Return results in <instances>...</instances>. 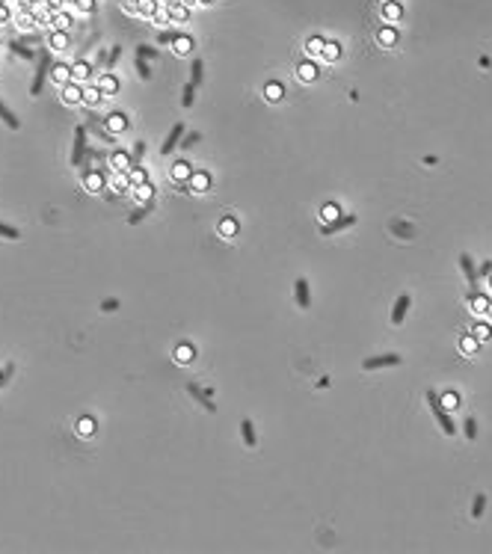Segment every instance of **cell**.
Returning a JSON list of instances; mask_svg holds the SVG:
<instances>
[{
  "mask_svg": "<svg viewBox=\"0 0 492 554\" xmlns=\"http://www.w3.org/2000/svg\"><path fill=\"white\" fill-rule=\"evenodd\" d=\"M294 296H296V305L299 308H308L311 305V293H308V282L305 279H296L294 282Z\"/></svg>",
  "mask_w": 492,
  "mask_h": 554,
  "instance_id": "cell-11",
  "label": "cell"
},
{
  "mask_svg": "<svg viewBox=\"0 0 492 554\" xmlns=\"http://www.w3.org/2000/svg\"><path fill=\"white\" fill-rule=\"evenodd\" d=\"M175 358H178L181 364L193 361V358H196V350H193V344H178V347H175Z\"/></svg>",
  "mask_w": 492,
  "mask_h": 554,
  "instance_id": "cell-21",
  "label": "cell"
},
{
  "mask_svg": "<svg viewBox=\"0 0 492 554\" xmlns=\"http://www.w3.org/2000/svg\"><path fill=\"white\" fill-rule=\"evenodd\" d=\"M202 77H205V63H202V60H193V63H190V83H202Z\"/></svg>",
  "mask_w": 492,
  "mask_h": 554,
  "instance_id": "cell-28",
  "label": "cell"
},
{
  "mask_svg": "<svg viewBox=\"0 0 492 554\" xmlns=\"http://www.w3.org/2000/svg\"><path fill=\"white\" fill-rule=\"evenodd\" d=\"M142 151H145V142H136V145H133V157H131V163H133V166L139 163V157H142ZM133 166H131V169H133Z\"/></svg>",
  "mask_w": 492,
  "mask_h": 554,
  "instance_id": "cell-48",
  "label": "cell"
},
{
  "mask_svg": "<svg viewBox=\"0 0 492 554\" xmlns=\"http://www.w3.org/2000/svg\"><path fill=\"white\" fill-rule=\"evenodd\" d=\"M462 350H465V353H471V350H474V341H471V338H465V341H462Z\"/></svg>",
  "mask_w": 492,
  "mask_h": 554,
  "instance_id": "cell-58",
  "label": "cell"
},
{
  "mask_svg": "<svg viewBox=\"0 0 492 554\" xmlns=\"http://www.w3.org/2000/svg\"><path fill=\"white\" fill-rule=\"evenodd\" d=\"M459 267H462V273H465V279L471 285V296H477V270H474V264H471V258L465 252L459 255Z\"/></svg>",
  "mask_w": 492,
  "mask_h": 554,
  "instance_id": "cell-10",
  "label": "cell"
},
{
  "mask_svg": "<svg viewBox=\"0 0 492 554\" xmlns=\"http://www.w3.org/2000/svg\"><path fill=\"white\" fill-rule=\"evenodd\" d=\"M383 15H386L389 21H397V18H400V6H397V3H386V6H383Z\"/></svg>",
  "mask_w": 492,
  "mask_h": 554,
  "instance_id": "cell-37",
  "label": "cell"
},
{
  "mask_svg": "<svg viewBox=\"0 0 492 554\" xmlns=\"http://www.w3.org/2000/svg\"><path fill=\"white\" fill-rule=\"evenodd\" d=\"M0 6H3V0H0Z\"/></svg>",
  "mask_w": 492,
  "mask_h": 554,
  "instance_id": "cell-62",
  "label": "cell"
},
{
  "mask_svg": "<svg viewBox=\"0 0 492 554\" xmlns=\"http://www.w3.org/2000/svg\"><path fill=\"white\" fill-rule=\"evenodd\" d=\"M74 3H77L83 12H95V3H92V0H74Z\"/></svg>",
  "mask_w": 492,
  "mask_h": 554,
  "instance_id": "cell-53",
  "label": "cell"
},
{
  "mask_svg": "<svg viewBox=\"0 0 492 554\" xmlns=\"http://www.w3.org/2000/svg\"><path fill=\"white\" fill-rule=\"evenodd\" d=\"M323 45H326L323 39H308V45H305V48H308V54H320V51H323Z\"/></svg>",
  "mask_w": 492,
  "mask_h": 554,
  "instance_id": "cell-45",
  "label": "cell"
},
{
  "mask_svg": "<svg viewBox=\"0 0 492 554\" xmlns=\"http://www.w3.org/2000/svg\"><path fill=\"white\" fill-rule=\"evenodd\" d=\"M136 196L142 199V202H151V196H154V184H136Z\"/></svg>",
  "mask_w": 492,
  "mask_h": 554,
  "instance_id": "cell-36",
  "label": "cell"
},
{
  "mask_svg": "<svg viewBox=\"0 0 492 554\" xmlns=\"http://www.w3.org/2000/svg\"><path fill=\"white\" fill-rule=\"evenodd\" d=\"M157 42H160V45H169V42H175V30H163L160 36H157Z\"/></svg>",
  "mask_w": 492,
  "mask_h": 554,
  "instance_id": "cell-51",
  "label": "cell"
},
{
  "mask_svg": "<svg viewBox=\"0 0 492 554\" xmlns=\"http://www.w3.org/2000/svg\"><path fill=\"white\" fill-rule=\"evenodd\" d=\"M187 3H193V0H187Z\"/></svg>",
  "mask_w": 492,
  "mask_h": 554,
  "instance_id": "cell-61",
  "label": "cell"
},
{
  "mask_svg": "<svg viewBox=\"0 0 492 554\" xmlns=\"http://www.w3.org/2000/svg\"><path fill=\"white\" fill-rule=\"evenodd\" d=\"M392 364H400V356L389 353V356H377V358H365L362 361L365 371H380V367H392Z\"/></svg>",
  "mask_w": 492,
  "mask_h": 554,
  "instance_id": "cell-9",
  "label": "cell"
},
{
  "mask_svg": "<svg viewBox=\"0 0 492 554\" xmlns=\"http://www.w3.org/2000/svg\"><path fill=\"white\" fill-rule=\"evenodd\" d=\"M0 122H3V125H9L12 130L21 125V122L15 119V113H12V110H6V104H3V101H0Z\"/></svg>",
  "mask_w": 492,
  "mask_h": 554,
  "instance_id": "cell-27",
  "label": "cell"
},
{
  "mask_svg": "<svg viewBox=\"0 0 492 554\" xmlns=\"http://www.w3.org/2000/svg\"><path fill=\"white\" fill-rule=\"evenodd\" d=\"M394 39H397V33H394V30H383V33H380V42H383V45H392Z\"/></svg>",
  "mask_w": 492,
  "mask_h": 554,
  "instance_id": "cell-49",
  "label": "cell"
},
{
  "mask_svg": "<svg viewBox=\"0 0 492 554\" xmlns=\"http://www.w3.org/2000/svg\"><path fill=\"white\" fill-rule=\"evenodd\" d=\"M211 187V175L208 172H193L190 184H184V193H205Z\"/></svg>",
  "mask_w": 492,
  "mask_h": 554,
  "instance_id": "cell-8",
  "label": "cell"
},
{
  "mask_svg": "<svg viewBox=\"0 0 492 554\" xmlns=\"http://www.w3.org/2000/svg\"><path fill=\"white\" fill-rule=\"evenodd\" d=\"M483 507H486V495H474V504H471V519H480Z\"/></svg>",
  "mask_w": 492,
  "mask_h": 554,
  "instance_id": "cell-35",
  "label": "cell"
},
{
  "mask_svg": "<svg viewBox=\"0 0 492 554\" xmlns=\"http://www.w3.org/2000/svg\"><path fill=\"white\" fill-rule=\"evenodd\" d=\"M353 223H356V217H335V220H332L329 226H323V228H320V234H323V237H329L332 231H341V228L353 226Z\"/></svg>",
  "mask_w": 492,
  "mask_h": 554,
  "instance_id": "cell-16",
  "label": "cell"
},
{
  "mask_svg": "<svg viewBox=\"0 0 492 554\" xmlns=\"http://www.w3.org/2000/svg\"><path fill=\"white\" fill-rule=\"evenodd\" d=\"M48 42H51V48H57V51H66V45H68V36H66V33H63V30H60V33L54 30V33H51V39H48Z\"/></svg>",
  "mask_w": 492,
  "mask_h": 554,
  "instance_id": "cell-30",
  "label": "cell"
},
{
  "mask_svg": "<svg viewBox=\"0 0 492 554\" xmlns=\"http://www.w3.org/2000/svg\"><path fill=\"white\" fill-rule=\"evenodd\" d=\"M101 95L104 92H101L98 86H83V104H98Z\"/></svg>",
  "mask_w": 492,
  "mask_h": 554,
  "instance_id": "cell-29",
  "label": "cell"
},
{
  "mask_svg": "<svg viewBox=\"0 0 492 554\" xmlns=\"http://www.w3.org/2000/svg\"><path fill=\"white\" fill-rule=\"evenodd\" d=\"M101 308H104V311H116V308H119V299H104Z\"/></svg>",
  "mask_w": 492,
  "mask_h": 554,
  "instance_id": "cell-52",
  "label": "cell"
},
{
  "mask_svg": "<svg viewBox=\"0 0 492 554\" xmlns=\"http://www.w3.org/2000/svg\"><path fill=\"white\" fill-rule=\"evenodd\" d=\"M323 217H326V220H335V217H338V208H335V205H326V208H323Z\"/></svg>",
  "mask_w": 492,
  "mask_h": 554,
  "instance_id": "cell-55",
  "label": "cell"
},
{
  "mask_svg": "<svg viewBox=\"0 0 492 554\" xmlns=\"http://www.w3.org/2000/svg\"><path fill=\"white\" fill-rule=\"evenodd\" d=\"M172 181H187L190 175H193V169H190V163H184V160H178L175 166H172Z\"/></svg>",
  "mask_w": 492,
  "mask_h": 554,
  "instance_id": "cell-18",
  "label": "cell"
},
{
  "mask_svg": "<svg viewBox=\"0 0 492 554\" xmlns=\"http://www.w3.org/2000/svg\"><path fill=\"white\" fill-rule=\"evenodd\" d=\"M83 151H86V128L77 125V128H74V145H71V166H80Z\"/></svg>",
  "mask_w": 492,
  "mask_h": 554,
  "instance_id": "cell-3",
  "label": "cell"
},
{
  "mask_svg": "<svg viewBox=\"0 0 492 554\" xmlns=\"http://www.w3.org/2000/svg\"><path fill=\"white\" fill-rule=\"evenodd\" d=\"M148 214H151V202H145V205H139V208L133 211L131 217H128V223H131V226H136V223H142V220H145Z\"/></svg>",
  "mask_w": 492,
  "mask_h": 554,
  "instance_id": "cell-25",
  "label": "cell"
},
{
  "mask_svg": "<svg viewBox=\"0 0 492 554\" xmlns=\"http://www.w3.org/2000/svg\"><path fill=\"white\" fill-rule=\"evenodd\" d=\"M77 433H80V436H92V433H95V418H92V415L77 418Z\"/></svg>",
  "mask_w": 492,
  "mask_h": 554,
  "instance_id": "cell-24",
  "label": "cell"
},
{
  "mask_svg": "<svg viewBox=\"0 0 492 554\" xmlns=\"http://www.w3.org/2000/svg\"><path fill=\"white\" fill-rule=\"evenodd\" d=\"M136 57H142V60H157V57H160V51H157V48H151V45H136Z\"/></svg>",
  "mask_w": 492,
  "mask_h": 554,
  "instance_id": "cell-32",
  "label": "cell"
},
{
  "mask_svg": "<svg viewBox=\"0 0 492 554\" xmlns=\"http://www.w3.org/2000/svg\"><path fill=\"white\" fill-rule=\"evenodd\" d=\"M89 77H92V65L86 63V60H77L74 68H71V80H74V83H86Z\"/></svg>",
  "mask_w": 492,
  "mask_h": 554,
  "instance_id": "cell-12",
  "label": "cell"
},
{
  "mask_svg": "<svg viewBox=\"0 0 492 554\" xmlns=\"http://www.w3.org/2000/svg\"><path fill=\"white\" fill-rule=\"evenodd\" d=\"M128 175H131V181H133V184H145V172H142V169H136V166H133V169L128 172Z\"/></svg>",
  "mask_w": 492,
  "mask_h": 554,
  "instance_id": "cell-47",
  "label": "cell"
},
{
  "mask_svg": "<svg viewBox=\"0 0 492 554\" xmlns=\"http://www.w3.org/2000/svg\"><path fill=\"white\" fill-rule=\"evenodd\" d=\"M80 178H83V184H86V190H89V193H98V190H104V181H107L104 169H98V172H89V169H83V172H80Z\"/></svg>",
  "mask_w": 492,
  "mask_h": 554,
  "instance_id": "cell-5",
  "label": "cell"
},
{
  "mask_svg": "<svg viewBox=\"0 0 492 554\" xmlns=\"http://www.w3.org/2000/svg\"><path fill=\"white\" fill-rule=\"evenodd\" d=\"M136 71H139L142 80H151V68H148V63H145L142 57H136Z\"/></svg>",
  "mask_w": 492,
  "mask_h": 554,
  "instance_id": "cell-40",
  "label": "cell"
},
{
  "mask_svg": "<svg viewBox=\"0 0 492 554\" xmlns=\"http://www.w3.org/2000/svg\"><path fill=\"white\" fill-rule=\"evenodd\" d=\"M193 101H196V83H187V86L181 89V104H184V107H193Z\"/></svg>",
  "mask_w": 492,
  "mask_h": 554,
  "instance_id": "cell-31",
  "label": "cell"
},
{
  "mask_svg": "<svg viewBox=\"0 0 492 554\" xmlns=\"http://www.w3.org/2000/svg\"><path fill=\"white\" fill-rule=\"evenodd\" d=\"M0 237H9V240H18L21 237V231L12 226H6V223H0Z\"/></svg>",
  "mask_w": 492,
  "mask_h": 554,
  "instance_id": "cell-41",
  "label": "cell"
},
{
  "mask_svg": "<svg viewBox=\"0 0 492 554\" xmlns=\"http://www.w3.org/2000/svg\"><path fill=\"white\" fill-rule=\"evenodd\" d=\"M12 374H15V367H12V364H6V367H3V383H0V386H6V383L12 380Z\"/></svg>",
  "mask_w": 492,
  "mask_h": 554,
  "instance_id": "cell-56",
  "label": "cell"
},
{
  "mask_svg": "<svg viewBox=\"0 0 492 554\" xmlns=\"http://www.w3.org/2000/svg\"><path fill=\"white\" fill-rule=\"evenodd\" d=\"M427 403H430V412L436 415V421H439V427H442V433H445V436H454V433H457V424L451 421V415L445 412V406H442V400L436 397V391H427Z\"/></svg>",
  "mask_w": 492,
  "mask_h": 554,
  "instance_id": "cell-1",
  "label": "cell"
},
{
  "mask_svg": "<svg viewBox=\"0 0 492 554\" xmlns=\"http://www.w3.org/2000/svg\"><path fill=\"white\" fill-rule=\"evenodd\" d=\"M104 125H107V130H110V133L116 136V133H122V130H128V125H131V122H128V116H125V113H119V110H113V113H110V116L104 119Z\"/></svg>",
  "mask_w": 492,
  "mask_h": 554,
  "instance_id": "cell-7",
  "label": "cell"
},
{
  "mask_svg": "<svg viewBox=\"0 0 492 554\" xmlns=\"http://www.w3.org/2000/svg\"><path fill=\"white\" fill-rule=\"evenodd\" d=\"M51 77H54V83H57V86H66V83H71V68H68L66 63L51 65Z\"/></svg>",
  "mask_w": 492,
  "mask_h": 554,
  "instance_id": "cell-14",
  "label": "cell"
},
{
  "mask_svg": "<svg viewBox=\"0 0 492 554\" xmlns=\"http://www.w3.org/2000/svg\"><path fill=\"white\" fill-rule=\"evenodd\" d=\"M406 311H409V296L406 293H400L397 296V302H394V311H392V323H403V317H406Z\"/></svg>",
  "mask_w": 492,
  "mask_h": 554,
  "instance_id": "cell-15",
  "label": "cell"
},
{
  "mask_svg": "<svg viewBox=\"0 0 492 554\" xmlns=\"http://www.w3.org/2000/svg\"><path fill=\"white\" fill-rule=\"evenodd\" d=\"M172 45H175L178 54H190V51H193V39L184 36V33H175V42H172Z\"/></svg>",
  "mask_w": 492,
  "mask_h": 554,
  "instance_id": "cell-23",
  "label": "cell"
},
{
  "mask_svg": "<svg viewBox=\"0 0 492 554\" xmlns=\"http://www.w3.org/2000/svg\"><path fill=\"white\" fill-rule=\"evenodd\" d=\"M187 394L196 400V403H202L208 412H217V403L211 400V391H205V389H199L196 383H187Z\"/></svg>",
  "mask_w": 492,
  "mask_h": 554,
  "instance_id": "cell-4",
  "label": "cell"
},
{
  "mask_svg": "<svg viewBox=\"0 0 492 554\" xmlns=\"http://www.w3.org/2000/svg\"><path fill=\"white\" fill-rule=\"evenodd\" d=\"M136 9H139L142 15H154V9H157V3H154V0H151V3H148V0H142V3H136Z\"/></svg>",
  "mask_w": 492,
  "mask_h": 554,
  "instance_id": "cell-46",
  "label": "cell"
},
{
  "mask_svg": "<svg viewBox=\"0 0 492 554\" xmlns=\"http://www.w3.org/2000/svg\"><path fill=\"white\" fill-rule=\"evenodd\" d=\"M9 51H15L21 60H27V63H33V60H39V54H33L30 48H24V42H9Z\"/></svg>",
  "mask_w": 492,
  "mask_h": 554,
  "instance_id": "cell-22",
  "label": "cell"
},
{
  "mask_svg": "<svg viewBox=\"0 0 492 554\" xmlns=\"http://www.w3.org/2000/svg\"><path fill=\"white\" fill-rule=\"evenodd\" d=\"M63 101H66V104H80V101H83V86L74 83V80L66 83V86H63Z\"/></svg>",
  "mask_w": 492,
  "mask_h": 554,
  "instance_id": "cell-13",
  "label": "cell"
},
{
  "mask_svg": "<svg viewBox=\"0 0 492 554\" xmlns=\"http://www.w3.org/2000/svg\"><path fill=\"white\" fill-rule=\"evenodd\" d=\"M110 163H113L119 172H131V166H133L131 157H128L125 151H113V154H110Z\"/></svg>",
  "mask_w": 492,
  "mask_h": 554,
  "instance_id": "cell-19",
  "label": "cell"
},
{
  "mask_svg": "<svg viewBox=\"0 0 492 554\" xmlns=\"http://www.w3.org/2000/svg\"><path fill=\"white\" fill-rule=\"evenodd\" d=\"M474 335H477V338H480V341H486V338H489V326H483V323H477V326H474Z\"/></svg>",
  "mask_w": 492,
  "mask_h": 554,
  "instance_id": "cell-50",
  "label": "cell"
},
{
  "mask_svg": "<svg viewBox=\"0 0 492 554\" xmlns=\"http://www.w3.org/2000/svg\"><path fill=\"white\" fill-rule=\"evenodd\" d=\"M51 65H54L51 54H48V51H39V60H36V74H33V83H30V92H33V95H42V86H45V77L51 74Z\"/></svg>",
  "mask_w": 492,
  "mask_h": 554,
  "instance_id": "cell-2",
  "label": "cell"
},
{
  "mask_svg": "<svg viewBox=\"0 0 492 554\" xmlns=\"http://www.w3.org/2000/svg\"><path fill=\"white\" fill-rule=\"evenodd\" d=\"M0 383H3V374H0Z\"/></svg>",
  "mask_w": 492,
  "mask_h": 554,
  "instance_id": "cell-60",
  "label": "cell"
},
{
  "mask_svg": "<svg viewBox=\"0 0 492 554\" xmlns=\"http://www.w3.org/2000/svg\"><path fill=\"white\" fill-rule=\"evenodd\" d=\"M199 139H202V136H199L196 130H193V133H184V136H181V142H178V145H181V148H193V145H196Z\"/></svg>",
  "mask_w": 492,
  "mask_h": 554,
  "instance_id": "cell-39",
  "label": "cell"
},
{
  "mask_svg": "<svg viewBox=\"0 0 492 554\" xmlns=\"http://www.w3.org/2000/svg\"><path fill=\"white\" fill-rule=\"evenodd\" d=\"M98 89L104 92V95H116V92H119V80H116L113 74H104V77L98 80Z\"/></svg>",
  "mask_w": 492,
  "mask_h": 554,
  "instance_id": "cell-20",
  "label": "cell"
},
{
  "mask_svg": "<svg viewBox=\"0 0 492 554\" xmlns=\"http://www.w3.org/2000/svg\"><path fill=\"white\" fill-rule=\"evenodd\" d=\"M323 48H326V51H323L326 60H335V57H338V45H323Z\"/></svg>",
  "mask_w": 492,
  "mask_h": 554,
  "instance_id": "cell-54",
  "label": "cell"
},
{
  "mask_svg": "<svg viewBox=\"0 0 492 554\" xmlns=\"http://www.w3.org/2000/svg\"><path fill=\"white\" fill-rule=\"evenodd\" d=\"M107 57H110V51H107V48H101V51H98V65H107Z\"/></svg>",
  "mask_w": 492,
  "mask_h": 554,
  "instance_id": "cell-57",
  "label": "cell"
},
{
  "mask_svg": "<svg viewBox=\"0 0 492 554\" xmlns=\"http://www.w3.org/2000/svg\"><path fill=\"white\" fill-rule=\"evenodd\" d=\"M119 57H122V48H119V45H116V48H110V57H107V65H104V68L110 71L113 65L119 63Z\"/></svg>",
  "mask_w": 492,
  "mask_h": 554,
  "instance_id": "cell-43",
  "label": "cell"
},
{
  "mask_svg": "<svg viewBox=\"0 0 492 554\" xmlns=\"http://www.w3.org/2000/svg\"><path fill=\"white\" fill-rule=\"evenodd\" d=\"M220 234L223 237H234L237 234V220H223L220 223Z\"/></svg>",
  "mask_w": 492,
  "mask_h": 554,
  "instance_id": "cell-34",
  "label": "cell"
},
{
  "mask_svg": "<svg viewBox=\"0 0 492 554\" xmlns=\"http://www.w3.org/2000/svg\"><path fill=\"white\" fill-rule=\"evenodd\" d=\"M202 3H211V0H202Z\"/></svg>",
  "mask_w": 492,
  "mask_h": 554,
  "instance_id": "cell-59",
  "label": "cell"
},
{
  "mask_svg": "<svg viewBox=\"0 0 492 554\" xmlns=\"http://www.w3.org/2000/svg\"><path fill=\"white\" fill-rule=\"evenodd\" d=\"M187 133V128H184V122H175V128L166 133V139H163V145H160V154H169L178 142H181V136Z\"/></svg>",
  "mask_w": 492,
  "mask_h": 554,
  "instance_id": "cell-6",
  "label": "cell"
},
{
  "mask_svg": "<svg viewBox=\"0 0 492 554\" xmlns=\"http://www.w3.org/2000/svg\"><path fill=\"white\" fill-rule=\"evenodd\" d=\"M299 77H302V80H314V77H317L314 65H311V63H302V65H299Z\"/></svg>",
  "mask_w": 492,
  "mask_h": 554,
  "instance_id": "cell-38",
  "label": "cell"
},
{
  "mask_svg": "<svg viewBox=\"0 0 492 554\" xmlns=\"http://www.w3.org/2000/svg\"><path fill=\"white\" fill-rule=\"evenodd\" d=\"M462 430H465L468 439H477V421H474V418H465V421H462Z\"/></svg>",
  "mask_w": 492,
  "mask_h": 554,
  "instance_id": "cell-42",
  "label": "cell"
},
{
  "mask_svg": "<svg viewBox=\"0 0 492 554\" xmlns=\"http://www.w3.org/2000/svg\"><path fill=\"white\" fill-rule=\"evenodd\" d=\"M264 95H267V101H279V98H282V83H276V80L267 83V86H264Z\"/></svg>",
  "mask_w": 492,
  "mask_h": 554,
  "instance_id": "cell-33",
  "label": "cell"
},
{
  "mask_svg": "<svg viewBox=\"0 0 492 554\" xmlns=\"http://www.w3.org/2000/svg\"><path fill=\"white\" fill-rule=\"evenodd\" d=\"M240 436H243V442H246L249 448H255V445H258V436H255V424L249 421V418H246V421H240Z\"/></svg>",
  "mask_w": 492,
  "mask_h": 554,
  "instance_id": "cell-17",
  "label": "cell"
},
{
  "mask_svg": "<svg viewBox=\"0 0 492 554\" xmlns=\"http://www.w3.org/2000/svg\"><path fill=\"white\" fill-rule=\"evenodd\" d=\"M68 24H71V15H66V12L54 15V27H57V30H66Z\"/></svg>",
  "mask_w": 492,
  "mask_h": 554,
  "instance_id": "cell-44",
  "label": "cell"
},
{
  "mask_svg": "<svg viewBox=\"0 0 492 554\" xmlns=\"http://www.w3.org/2000/svg\"><path fill=\"white\" fill-rule=\"evenodd\" d=\"M169 15H172V18H178V21H187V18H190L187 6H181L178 0H169Z\"/></svg>",
  "mask_w": 492,
  "mask_h": 554,
  "instance_id": "cell-26",
  "label": "cell"
}]
</instances>
